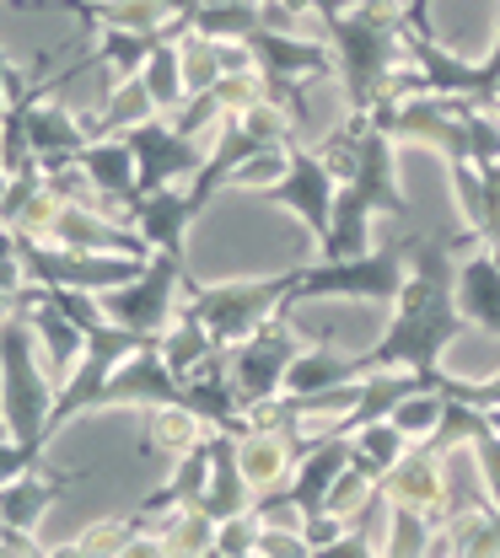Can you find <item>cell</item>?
Listing matches in <instances>:
<instances>
[{
	"label": "cell",
	"instance_id": "603a6c76",
	"mask_svg": "<svg viewBox=\"0 0 500 558\" xmlns=\"http://www.w3.org/2000/svg\"><path fill=\"white\" fill-rule=\"evenodd\" d=\"M156 349H162V360L172 365L178 381H189L194 371H205L215 354H221V344L211 339V328H205L194 312H183V306H178V317L156 333Z\"/></svg>",
	"mask_w": 500,
	"mask_h": 558
},
{
	"label": "cell",
	"instance_id": "7a4b0ae2",
	"mask_svg": "<svg viewBox=\"0 0 500 558\" xmlns=\"http://www.w3.org/2000/svg\"><path fill=\"white\" fill-rule=\"evenodd\" d=\"M323 38L340 60V86H345V108L350 113H371L377 97L388 92V81L409 65V33L404 22H377L360 5L340 11V16H318Z\"/></svg>",
	"mask_w": 500,
	"mask_h": 558
},
{
	"label": "cell",
	"instance_id": "60d3db41",
	"mask_svg": "<svg viewBox=\"0 0 500 558\" xmlns=\"http://www.w3.org/2000/svg\"><path fill=\"white\" fill-rule=\"evenodd\" d=\"M253 558H312V548H307V537L290 532V526H264Z\"/></svg>",
	"mask_w": 500,
	"mask_h": 558
},
{
	"label": "cell",
	"instance_id": "4dcf8cb0",
	"mask_svg": "<svg viewBox=\"0 0 500 558\" xmlns=\"http://www.w3.org/2000/svg\"><path fill=\"white\" fill-rule=\"evenodd\" d=\"M485 429H490V414H485V409H474V403H463V398H447V414H441V424H436V435H430L426 446L441 451V457H452V451L474 446V435H485Z\"/></svg>",
	"mask_w": 500,
	"mask_h": 558
},
{
	"label": "cell",
	"instance_id": "6da1fadb",
	"mask_svg": "<svg viewBox=\"0 0 500 558\" xmlns=\"http://www.w3.org/2000/svg\"><path fill=\"white\" fill-rule=\"evenodd\" d=\"M479 242V231L457 236H409V279L388 312V328L371 349H360L356 365L366 371H415L426 387H441L452 371H441V349L468 333V317L457 306V258Z\"/></svg>",
	"mask_w": 500,
	"mask_h": 558
},
{
	"label": "cell",
	"instance_id": "ac0fdd59",
	"mask_svg": "<svg viewBox=\"0 0 500 558\" xmlns=\"http://www.w3.org/2000/svg\"><path fill=\"white\" fill-rule=\"evenodd\" d=\"M200 505L211 510L215 521L242 515V510L253 505V484H248V473L237 468V435H231V429H211V478L200 488Z\"/></svg>",
	"mask_w": 500,
	"mask_h": 558
},
{
	"label": "cell",
	"instance_id": "bcb514c9",
	"mask_svg": "<svg viewBox=\"0 0 500 558\" xmlns=\"http://www.w3.org/2000/svg\"><path fill=\"white\" fill-rule=\"evenodd\" d=\"M0 231H5V220H0Z\"/></svg>",
	"mask_w": 500,
	"mask_h": 558
},
{
	"label": "cell",
	"instance_id": "f35d334b",
	"mask_svg": "<svg viewBox=\"0 0 500 558\" xmlns=\"http://www.w3.org/2000/svg\"><path fill=\"white\" fill-rule=\"evenodd\" d=\"M474 473H479V484L485 494L500 505V429H485V435H474Z\"/></svg>",
	"mask_w": 500,
	"mask_h": 558
},
{
	"label": "cell",
	"instance_id": "8d00e7d4",
	"mask_svg": "<svg viewBox=\"0 0 500 558\" xmlns=\"http://www.w3.org/2000/svg\"><path fill=\"white\" fill-rule=\"evenodd\" d=\"M259 532H264V521H259V515H253V505H248L242 515L215 521V554L221 558H253L259 554Z\"/></svg>",
	"mask_w": 500,
	"mask_h": 558
},
{
	"label": "cell",
	"instance_id": "9c48e42d",
	"mask_svg": "<svg viewBox=\"0 0 500 558\" xmlns=\"http://www.w3.org/2000/svg\"><path fill=\"white\" fill-rule=\"evenodd\" d=\"M124 140H130L135 167H141V194H156V189H172V183L194 178V172L205 167V150H211V145H200V140L178 135V130L167 124V113H151V119L135 124Z\"/></svg>",
	"mask_w": 500,
	"mask_h": 558
},
{
	"label": "cell",
	"instance_id": "30bf717a",
	"mask_svg": "<svg viewBox=\"0 0 500 558\" xmlns=\"http://www.w3.org/2000/svg\"><path fill=\"white\" fill-rule=\"evenodd\" d=\"M22 11H71L86 22V33L103 27H135V33H162L200 0H16Z\"/></svg>",
	"mask_w": 500,
	"mask_h": 558
},
{
	"label": "cell",
	"instance_id": "3957f363",
	"mask_svg": "<svg viewBox=\"0 0 500 558\" xmlns=\"http://www.w3.org/2000/svg\"><path fill=\"white\" fill-rule=\"evenodd\" d=\"M55 371L38 354V339L22 317V306L0 323V424L16 440H55L49 414H55Z\"/></svg>",
	"mask_w": 500,
	"mask_h": 558
},
{
	"label": "cell",
	"instance_id": "e0dca14e",
	"mask_svg": "<svg viewBox=\"0 0 500 558\" xmlns=\"http://www.w3.org/2000/svg\"><path fill=\"white\" fill-rule=\"evenodd\" d=\"M194 220H200V209L189 205L183 183L145 194L141 205H135V215H130V226L151 242V253H178V258H183V236H189V226H194Z\"/></svg>",
	"mask_w": 500,
	"mask_h": 558
},
{
	"label": "cell",
	"instance_id": "ab89813d",
	"mask_svg": "<svg viewBox=\"0 0 500 558\" xmlns=\"http://www.w3.org/2000/svg\"><path fill=\"white\" fill-rule=\"evenodd\" d=\"M33 279H27V264H22V242H16V231L5 226L0 231V295H22Z\"/></svg>",
	"mask_w": 500,
	"mask_h": 558
},
{
	"label": "cell",
	"instance_id": "52a82bcc",
	"mask_svg": "<svg viewBox=\"0 0 500 558\" xmlns=\"http://www.w3.org/2000/svg\"><path fill=\"white\" fill-rule=\"evenodd\" d=\"M290 312L296 306H286V312H275L264 328H253L242 344L226 349V360H231V387H237V398H242V409L248 403H259V398H275V392H286V371L290 360L301 354V339L290 333Z\"/></svg>",
	"mask_w": 500,
	"mask_h": 558
},
{
	"label": "cell",
	"instance_id": "8fae6325",
	"mask_svg": "<svg viewBox=\"0 0 500 558\" xmlns=\"http://www.w3.org/2000/svg\"><path fill=\"white\" fill-rule=\"evenodd\" d=\"M162 403H183V381L172 376V365L162 360L156 339H145L114 376L103 392V409H162Z\"/></svg>",
	"mask_w": 500,
	"mask_h": 558
},
{
	"label": "cell",
	"instance_id": "83f0119b",
	"mask_svg": "<svg viewBox=\"0 0 500 558\" xmlns=\"http://www.w3.org/2000/svg\"><path fill=\"white\" fill-rule=\"evenodd\" d=\"M447 178H452V194L463 209V226L479 231V242L496 236V205H490V183H485V167L479 161H447Z\"/></svg>",
	"mask_w": 500,
	"mask_h": 558
},
{
	"label": "cell",
	"instance_id": "5bb4252c",
	"mask_svg": "<svg viewBox=\"0 0 500 558\" xmlns=\"http://www.w3.org/2000/svg\"><path fill=\"white\" fill-rule=\"evenodd\" d=\"M22 317H27L33 339H38V354L49 360L55 381H66V376L75 371V360L86 354V333L75 328L49 295H44V284H27V290H22Z\"/></svg>",
	"mask_w": 500,
	"mask_h": 558
},
{
	"label": "cell",
	"instance_id": "d6a6232c",
	"mask_svg": "<svg viewBox=\"0 0 500 558\" xmlns=\"http://www.w3.org/2000/svg\"><path fill=\"white\" fill-rule=\"evenodd\" d=\"M441 414H447V392H441V387H420V392H409V398H404V403H398L388 418H393V424H398L415 446H420V440H430V435H436Z\"/></svg>",
	"mask_w": 500,
	"mask_h": 558
},
{
	"label": "cell",
	"instance_id": "d4e9b609",
	"mask_svg": "<svg viewBox=\"0 0 500 558\" xmlns=\"http://www.w3.org/2000/svg\"><path fill=\"white\" fill-rule=\"evenodd\" d=\"M356 354H340L334 344H307L290 360L286 392H323V387H340V381H356Z\"/></svg>",
	"mask_w": 500,
	"mask_h": 558
},
{
	"label": "cell",
	"instance_id": "cb8c5ba5",
	"mask_svg": "<svg viewBox=\"0 0 500 558\" xmlns=\"http://www.w3.org/2000/svg\"><path fill=\"white\" fill-rule=\"evenodd\" d=\"M409 446H415V440H409L393 418H371V424L350 429V462H356L360 473H371L377 484L398 468V457H404Z\"/></svg>",
	"mask_w": 500,
	"mask_h": 558
},
{
	"label": "cell",
	"instance_id": "8992f818",
	"mask_svg": "<svg viewBox=\"0 0 500 558\" xmlns=\"http://www.w3.org/2000/svg\"><path fill=\"white\" fill-rule=\"evenodd\" d=\"M183 258L178 253H151L135 279L103 290V312L119 323V328H135L145 339H156L172 317H178V295H183Z\"/></svg>",
	"mask_w": 500,
	"mask_h": 558
},
{
	"label": "cell",
	"instance_id": "1f68e13d",
	"mask_svg": "<svg viewBox=\"0 0 500 558\" xmlns=\"http://www.w3.org/2000/svg\"><path fill=\"white\" fill-rule=\"evenodd\" d=\"M178 54H183V86H189V97L194 92H211L215 81L226 75L221 70V38H211V33H183L178 38Z\"/></svg>",
	"mask_w": 500,
	"mask_h": 558
},
{
	"label": "cell",
	"instance_id": "f6af8a7d",
	"mask_svg": "<svg viewBox=\"0 0 500 558\" xmlns=\"http://www.w3.org/2000/svg\"><path fill=\"white\" fill-rule=\"evenodd\" d=\"M490 102H500V86H496V92H490Z\"/></svg>",
	"mask_w": 500,
	"mask_h": 558
},
{
	"label": "cell",
	"instance_id": "74e56055",
	"mask_svg": "<svg viewBox=\"0 0 500 558\" xmlns=\"http://www.w3.org/2000/svg\"><path fill=\"white\" fill-rule=\"evenodd\" d=\"M44 451L49 440H16V435H0V484L27 473V468H44Z\"/></svg>",
	"mask_w": 500,
	"mask_h": 558
},
{
	"label": "cell",
	"instance_id": "4316f807",
	"mask_svg": "<svg viewBox=\"0 0 500 558\" xmlns=\"http://www.w3.org/2000/svg\"><path fill=\"white\" fill-rule=\"evenodd\" d=\"M145 532H151V526H145L141 515H135V510H130V515H108V521H92V526H86V532H81V537H71V543H60V548H49V554H71V558H97V554H130V543H141Z\"/></svg>",
	"mask_w": 500,
	"mask_h": 558
},
{
	"label": "cell",
	"instance_id": "9a60e30c",
	"mask_svg": "<svg viewBox=\"0 0 500 558\" xmlns=\"http://www.w3.org/2000/svg\"><path fill=\"white\" fill-rule=\"evenodd\" d=\"M27 145H33V156L44 167H55V161L81 156V145H92V124H86V113H75L60 92H49L27 113Z\"/></svg>",
	"mask_w": 500,
	"mask_h": 558
},
{
	"label": "cell",
	"instance_id": "ba28073f",
	"mask_svg": "<svg viewBox=\"0 0 500 558\" xmlns=\"http://www.w3.org/2000/svg\"><path fill=\"white\" fill-rule=\"evenodd\" d=\"M286 156H290L286 178H281L275 189H264L259 199L290 209V215L307 226V236H312V242H323V236H329V226H334V194H340V183H334V172L323 167V156H318L312 145L286 140Z\"/></svg>",
	"mask_w": 500,
	"mask_h": 558
},
{
	"label": "cell",
	"instance_id": "e575fe53",
	"mask_svg": "<svg viewBox=\"0 0 500 558\" xmlns=\"http://www.w3.org/2000/svg\"><path fill=\"white\" fill-rule=\"evenodd\" d=\"M286 145H264V150H253L237 172H231V189H248V194H264V189H275L281 178H286Z\"/></svg>",
	"mask_w": 500,
	"mask_h": 558
},
{
	"label": "cell",
	"instance_id": "d590c367",
	"mask_svg": "<svg viewBox=\"0 0 500 558\" xmlns=\"http://www.w3.org/2000/svg\"><path fill=\"white\" fill-rule=\"evenodd\" d=\"M237 124L259 140V145H286V140H296V130H290V113H286V102H281V97L253 102L248 113H237Z\"/></svg>",
	"mask_w": 500,
	"mask_h": 558
},
{
	"label": "cell",
	"instance_id": "f1b7e54d",
	"mask_svg": "<svg viewBox=\"0 0 500 558\" xmlns=\"http://www.w3.org/2000/svg\"><path fill=\"white\" fill-rule=\"evenodd\" d=\"M141 81H145V92H151V102H156V113H172L189 97V86H183V54H178V38L172 33L151 49V60L141 65Z\"/></svg>",
	"mask_w": 500,
	"mask_h": 558
},
{
	"label": "cell",
	"instance_id": "836d02e7",
	"mask_svg": "<svg viewBox=\"0 0 500 558\" xmlns=\"http://www.w3.org/2000/svg\"><path fill=\"white\" fill-rule=\"evenodd\" d=\"M60 209H66V199H55V194L38 183V189H33L22 205L11 209V220H5V226H11L16 236H38V242H49V236H55V220H60Z\"/></svg>",
	"mask_w": 500,
	"mask_h": 558
},
{
	"label": "cell",
	"instance_id": "ee69618b",
	"mask_svg": "<svg viewBox=\"0 0 500 558\" xmlns=\"http://www.w3.org/2000/svg\"><path fill=\"white\" fill-rule=\"evenodd\" d=\"M5 189H11V172H5V167H0V199H5Z\"/></svg>",
	"mask_w": 500,
	"mask_h": 558
},
{
	"label": "cell",
	"instance_id": "f546056e",
	"mask_svg": "<svg viewBox=\"0 0 500 558\" xmlns=\"http://www.w3.org/2000/svg\"><path fill=\"white\" fill-rule=\"evenodd\" d=\"M430 537H436V521H430L426 510L388 505V532H382V554L388 558H426Z\"/></svg>",
	"mask_w": 500,
	"mask_h": 558
},
{
	"label": "cell",
	"instance_id": "277c9868",
	"mask_svg": "<svg viewBox=\"0 0 500 558\" xmlns=\"http://www.w3.org/2000/svg\"><path fill=\"white\" fill-rule=\"evenodd\" d=\"M404 279H409V236H388V242L366 247L356 258H312V264H296L290 306L323 301V295L382 301V306H393L398 290H404Z\"/></svg>",
	"mask_w": 500,
	"mask_h": 558
},
{
	"label": "cell",
	"instance_id": "2e32d148",
	"mask_svg": "<svg viewBox=\"0 0 500 558\" xmlns=\"http://www.w3.org/2000/svg\"><path fill=\"white\" fill-rule=\"evenodd\" d=\"M86 478H92L86 468H71V473L27 468V473H16V478H5V484H0V515H5L11 526L38 532V526H44V515L55 510V499H60L71 484H86Z\"/></svg>",
	"mask_w": 500,
	"mask_h": 558
},
{
	"label": "cell",
	"instance_id": "7c38bea8",
	"mask_svg": "<svg viewBox=\"0 0 500 558\" xmlns=\"http://www.w3.org/2000/svg\"><path fill=\"white\" fill-rule=\"evenodd\" d=\"M382 499L388 505H409V510H426L430 521H441V510H447V457L441 451H430L426 440L420 446H409L404 457H398V468L382 478Z\"/></svg>",
	"mask_w": 500,
	"mask_h": 558
},
{
	"label": "cell",
	"instance_id": "d6986e66",
	"mask_svg": "<svg viewBox=\"0 0 500 558\" xmlns=\"http://www.w3.org/2000/svg\"><path fill=\"white\" fill-rule=\"evenodd\" d=\"M457 306H463L468 328H485L500 339V258L490 247L457 258Z\"/></svg>",
	"mask_w": 500,
	"mask_h": 558
},
{
	"label": "cell",
	"instance_id": "7dc6e473",
	"mask_svg": "<svg viewBox=\"0 0 500 558\" xmlns=\"http://www.w3.org/2000/svg\"><path fill=\"white\" fill-rule=\"evenodd\" d=\"M0 435H5V424H0Z\"/></svg>",
	"mask_w": 500,
	"mask_h": 558
},
{
	"label": "cell",
	"instance_id": "7402d4cb",
	"mask_svg": "<svg viewBox=\"0 0 500 558\" xmlns=\"http://www.w3.org/2000/svg\"><path fill=\"white\" fill-rule=\"evenodd\" d=\"M151 537H156V558L215 554V515L200 505V499H189V505L167 510V515L151 526Z\"/></svg>",
	"mask_w": 500,
	"mask_h": 558
},
{
	"label": "cell",
	"instance_id": "7bdbcfd3",
	"mask_svg": "<svg viewBox=\"0 0 500 558\" xmlns=\"http://www.w3.org/2000/svg\"><path fill=\"white\" fill-rule=\"evenodd\" d=\"M5 86H11V60L0 54V108H5Z\"/></svg>",
	"mask_w": 500,
	"mask_h": 558
},
{
	"label": "cell",
	"instance_id": "484cf974",
	"mask_svg": "<svg viewBox=\"0 0 500 558\" xmlns=\"http://www.w3.org/2000/svg\"><path fill=\"white\" fill-rule=\"evenodd\" d=\"M151 113H156V102H151L145 81H141V75H130V81H114L108 102H103L97 113H86V124H92V140L130 135V130H135V124H145Z\"/></svg>",
	"mask_w": 500,
	"mask_h": 558
},
{
	"label": "cell",
	"instance_id": "5b68a950",
	"mask_svg": "<svg viewBox=\"0 0 500 558\" xmlns=\"http://www.w3.org/2000/svg\"><path fill=\"white\" fill-rule=\"evenodd\" d=\"M290 290H296V269L270 279H226V284H205V279L183 275V301L178 306L194 312L221 349H231L242 344L253 328H264L275 312H286Z\"/></svg>",
	"mask_w": 500,
	"mask_h": 558
},
{
	"label": "cell",
	"instance_id": "4fadbf2b",
	"mask_svg": "<svg viewBox=\"0 0 500 558\" xmlns=\"http://www.w3.org/2000/svg\"><path fill=\"white\" fill-rule=\"evenodd\" d=\"M75 161L86 167V178L97 183V194L119 209L124 220L135 215V205H141L145 194H141V167H135L130 140L124 135H103V140H92V145H81V156H75Z\"/></svg>",
	"mask_w": 500,
	"mask_h": 558
},
{
	"label": "cell",
	"instance_id": "44dd1931",
	"mask_svg": "<svg viewBox=\"0 0 500 558\" xmlns=\"http://www.w3.org/2000/svg\"><path fill=\"white\" fill-rule=\"evenodd\" d=\"M205 435H211V424L194 414L189 403H162V409H145L135 451H141V457H162V462H178V457L194 451Z\"/></svg>",
	"mask_w": 500,
	"mask_h": 558
},
{
	"label": "cell",
	"instance_id": "ffe728a7",
	"mask_svg": "<svg viewBox=\"0 0 500 558\" xmlns=\"http://www.w3.org/2000/svg\"><path fill=\"white\" fill-rule=\"evenodd\" d=\"M237 468L248 473L253 494L259 488H275V484H290L296 473V435L290 429H242L237 435Z\"/></svg>",
	"mask_w": 500,
	"mask_h": 558
},
{
	"label": "cell",
	"instance_id": "b9f144b4",
	"mask_svg": "<svg viewBox=\"0 0 500 558\" xmlns=\"http://www.w3.org/2000/svg\"><path fill=\"white\" fill-rule=\"evenodd\" d=\"M0 554H27V558H33V554H49V548H44V543H38L27 526H11V521L0 515Z\"/></svg>",
	"mask_w": 500,
	"mask_h": 558
}]
</instances>
